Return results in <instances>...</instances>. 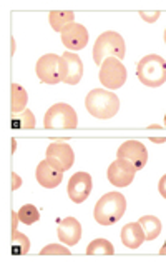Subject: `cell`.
Instances as JSON below:
<instances>
[{"label":"cell","instance_id":"obj_1","mask_svg":"<svg viewBox=\"0 0 166 262\" xmlns=\"http://www.w3.org/2000/svg\"><path fill=\"white\" fill-rule=\"evenodd\" d=\"M85 107L95 119L106 120L117 116V112L120 111V99L117 97V94L110 92L108 89H93L87 95Z\"/></svg>","mask_w":166,"mask_h":262},{"label":"cell","instance_id":"obj_2","mask_svg":"<svg viewBox=\"0 0 166 262\" xmlns=\"http://www.w3.org/2000/svg\"><path fill=\"white\" fill-rule=\"evenodd\" d=\"M126 210V197L121 192H108L97 202L93 217L100 226H113L123 217Z\"/></svg>","mask_w":166,"mask_h":262},{"label":"cell","instance_id":"obj_3","mask_svg":"<svg viewBox=\"0 0 166 262\" xmlns=\"http://www.w3.org/2000/svg\"><path fill=\"white\" fill-rule=\"evenodd\" d=\"M136 75L146 87H159L166 82V62L163 57L150 54L136 63Z\"/></svg>","mask_w":166,"mask_h":262},{"label":"cell","instance_id":"obj_4","mask_svg":"<svg viewBox=\"0 0 166 262\" xmlns=\"http://www.w3.org/2000/svg\"><path fill=\"white\" fill-rule=\"evenodd\" d=\"M126 54V46L125 40L118 32H103L98 35L97 42L93 47V60L97 66H101V62L108 57H115L118 60H123Z\"/></svg>","mask_w":166,"mask_h":262},{"label":"cell","instance_id":"obj_5","mask_svg":"<svg viewBox=\"0 0 166 262\" xmlns=\"http://www.w3.org/2000/svg\"><path fill=\"white\" fill-rule=\"evenodd\" d=\"M37 77L40 79L43 84L57 85L65 80L67 77V66L62 55L57 54H45L38 59L35 66Z\"/></svg>","mask_w":166,"mask_h":262},{"label":"cell","instance_id":"obj_6","mask_svg":"<svg viewBox=\"0 0 166 262\" xmlns=\"http://www.w3.org/2000/svg\"><path fill=\"white\" fill-rule=\"evenodd\" d=\"M76 125H78V117L75 108L63 102L50 107L43 119V127L48 130H73Z\"/></svg>","mask_w":166,"mask_h":262},{"label":"cell","instance_id":"obj_7","mask_svg":"<svg viewBox=\"0 0 166 262\" xmlns=\"http://www.w3.org/2000/svg\"><path fill=\"white\" fill-rule=\"evenodd\" d=\"M98 77H100V82L108 91H117V89L125 85L128 72H126V67L123 66V62L115 59V57H108V59L101 62Z\"/></svg>","mask_w":166,"mask_h":262},{"label":"cell","instance_id":"obj_8","mask_svg":"<svg viewBox=\"0 0 166 262\" xmlns=\"http://www.w3.org/2000/svg\"><path fill=\"white\" fill-rule=\"evenodd\" d=\"M117 159H125L128 161L136 170H142L146 164H148V150L146 147L140 142V140H126L120 147L117 152Z\"/></svg>","mask_w":166,"mask_h":262},{"label":"cell","instance_id":"obj_9","mask_svg":"<svg viewBox=\"0 0 166 262\" xmlns=\"http://www.w3.org/2000/svg\"><path fill=\"white\" fill-rule=\"evenodd\" d=\"M45 157H47V161L53 165V167L60 169L63 172L70 170V167H72L73 162H75L73 149L68 144H63V142H53V144H50L47 147Z\"/></svg>","mask_w":166,"mask_h":262},{"label":"cell","instance_id":"obj_10","mask_svg":"<svg viewBox=\"0 0 166 262\" xmlns=\"http://www.w3.org/2000/svg\"><path fill=\"white\" fill-rule=\"evenodd\" d=\"M135 174L136 169L125 159H117L115 162H112L106 172L108 181L115 187H128L135 179Z\"/></svg>","mask_w":166,"mask_h":262},{"label":"cell","instance_id":"obj_11","mask_svg":"<svg viewBox=\"0 0 166 262\" xmlns=\"http://www.w3.org/2000/svg\"><path fill=\"white\" fill-rule=\"evenodd\" d=\"M93 189L92 176L88 172H76L68 181V197L75 204H81L88 199Z\"/></svg>","mask_w":166,"mask_h":262},{"label":"cell","instance_id":"obj_12","mask_svg":"<svg viewBox=\"0 0 166 262\" xmlns=\"http://www.w3.org/2000/svg\"><path fill=\"white\" fill-rule=\"evenodd\" d=\"M62 42L68 49V52H76L87 47L88 43V30L81 24H70L68 27L62 32Z\"/></svg>","mask_w":166,"mask_h":262},{"label":"cell","instance_id":"obj_13","mask_svg":"<svg viewBox=\"0 0 166 262\" xmlns=\"http://www.w3.org/2000/svg\"><path fill=\"white\" fill-rule=\"evenodd\" d=\"M35 177H37V181L42 187L55 189V187H59L63 181V170L53 167V165L45 159V161H42L37 165Z\"/></svg>","mask_w":166,"mask_h":262},{"label":"cell","instance_id":"obj_14","mask_svg":"<svg viewBox=\"0 0 166 262\" xmlns=\"http://www.w3.org/2000/svg\"><path fill=\"white\" fill-rule=\"evenodd\" d=\"M59 239L65 246H76L81 239V224L75 217H65L59 221Z\"/></svg>","mask_w":166,"mask_h":262},{"label":"cell","instance_id":"obj_15","mask_svg":"<svg viewBox=\"0 0 166 262\" xmlns=\"http://www.w3.org/2000/svg\"><path fill=\"white\" fill-rule=\"evenodd\" d=\"M62 57H63L65 66H67V77L63 82L68 84V85H76L83 77V62H81V59L73 52H65Z\"/></svg>","mask_w":166,"mask_h":262},{"label":"cell","instance_id":"obj_16","mask_svg":"<svg viewBox=\"0 0 166 262\" xmlns=\"http://www.w3.org/2000/svg\"><path fill=\"white\" fill-rule=\"evenodd\" d=\"M121 242L128 249H138L145 242L143 229L140 222H130L121 229Z\"/></svg>","mask_w":166,"mask_h":262},{"label":"cell","instance_id":"obj_17","mask_svg":"<svg viewBox=\"0 0 166 262\" xmlns=\"http://www.w3.org/2000/svg\"><path fill=\"white\" fill-rule=\"evenodd\" d=\"M29 104V94L27 91L18 85V84H12L10 87V111L12 114H20L27 108Z\"/></svg>","mask_w":166,"mask_h":262},{"label":"cell","instance_id":"obj_18","mask_svg":"<svg viewBox=\"0 0 166 262\" xmlns=\"http://www.w3.org/2000/svg\"><path fill=\"white\" fill-rule=\"evenodd\" d=\"M35 125H37L35 116L29 108H25L20 114H12V119H10L12 130H32V129H35Z\"/></svg>","mask_w":166,"mask_h":262},{"label":"cell","instance_id":"obj_19","mask_svg":"<svg viewBox=\"0 0 166 262\" xmlns=\"http://www.w3.org/2000/svg\"><path fill=\"white\" fill-rule=\"evenodd\" d=\"M48 22H50V25H52V29L55 32H60V34H62V32L65 30L70 24L75 22V14H73V12H70V10H53V12H50Z\"/></svg>","mask_w":166,"mask_h":262},{"label":"cell","instance_id":"obj_20","mask_svg":"<svg viewBox=\"0 0 166 262\" xmlns=\"http://www.w3.org/2000/svg\"><path fill=\"white\" fill-rule=\"evenodd\" d=\"M140 226L143 229L145 241H155L159 234H161V221L155 215H143L138 221Z\"/></svg>","mask_w":166,"mask_h":262},{"label":"cell","instance_id":"obj_21","mask_svg":"<svg viewBox=\"0 0 166 262\" xmlns=\"http://www.w3.org/2000/svg\"><path fill=\"white\" fill-rule=\"evenodd\" d=\"M30 251V239L25 234L14 231L12 234V242H10V252L14 255H23Z\"/></svg>","mask_w":166,"mask_h":262},{"label":"cell","instance_id":"obj_22","mask_svg":"<svg viewBox=\"0 0 166 262\" xmlns=\"http://www.w3.org/2000/svg\"><path fill=\"white\" fill-rule=\"evenodd\" d=\"M87 254L88 255H113L115 254V247L112 246V242H108L106 239H95L92 241L87 247Z\"/></svg>","mask_w":166,"mask_h":262},{"label":"cell","instance_id":"obj_23","mask_svg":"<svg viewBox=\"0 0 166 262\" xmlns=\"http://www.w3.org/2000/svg\"><path fill=\"white\" fill-rule=\"evenodd\" d=\"M18 219H20L25 226H32V224H35L38 219H40V212H38V209L34 206V204H25V206L20 207L18 210Z\"/></svg>","mask_w":166,"mask_h":262},{"label":"cell","instance_id":"obj_24","mask_svg":"<svg viewBox=\"0 0 166 262\" xmlns=\"http://www.w3.org/2000/svg\"><path fill=\"white\" fill-rule=\"evenodd\" d=\"M42 255H50V254H55V255H68L70 254V249L65 246H60V244H48L45 246L40 251Z\"/></svg>","mask_w":166,"mask_h":262},{"label":"cell","instance_id":"obj_25","mask_svg":"<svg viewBox=\"0 0 166 262\" xmlns=\"http://www.w3.org/2000/svg\"><path fill=\"white\" fill-rule=\"evenodd\" d=\"M140 15H142V18H145L146 22H155L156 18L159 17V12H155V14H153V15H148V14H146V12H140Z\"/></svg>","mask_w":166,"mask_h":262},{"label":"cell","instance_id":"obj_26","mask_svg":"<svg viewBox=\"0 0 166 262\" xmlns=\"http://www.w3.org/2000/svg\"><path fill=\"white\" fill-rule=\"evenodd\" d=\"M12 179H14V185H12V189H14V190H17L18 187H20V185H22V179L20 177H18V176H12Z\"/></svg>","mask_w":166,"mask_h":262},{"label":"cell","instance_id":"obj_27","mask_svg":"<svg viewBox=\"0 0 166 262\" xmlns=\"http://www.w3.org/2000/svg\"><path fill=\"white\" fill-rule=\"evenodd\" d=\"M164 176H163V179H161V181H159V192H161L163 194V197H164Z\"/></svg>","mask_w":166,"mask_h":262}]
</instances>
